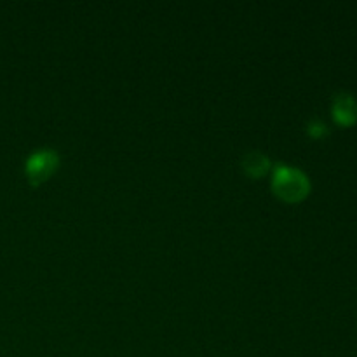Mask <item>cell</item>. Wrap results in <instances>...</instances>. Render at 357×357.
Instances as JSON below:
<instances>
[{
    "mask_svg": "<svg viewBox=\"0 0 357 357\" xmlns=\"http://www.w3.org/2000/svg\"><path fill=\"white\" fill-rule=\"evenodd\" d=\"M272 190L284 202H300L309 195L310 180L298 167L278 164L272 174Z\"/></svg>",
    "mask_w": 357,
    "mask_h": 357,
    "instance_id": "cell-1",
    "label": "cell"
},
{
    "mask_svg": "<svg viewBox=\"0 0 357 357\" xmlns=\"http://www.w3.org/2000/svg\"><path fill=\"white\" fill-rule=\"evenodd\" d=\"M59 157L56 150L40 149L35 150L24 162V173L31 185H42L58 171Z\"/></svg>",
    "mask_w": 357,
    "mask_h": 357,
    "instance_id": "cell-2",
    "label": "cell"
},
{
    "mask_svg": "<svg viewBox=\"0 0 357 357\" xmlns=\"http://www.w3.org/2000/svg\"><path fill=\"white\" fill-rule=\"evenodd\" d=\"M333 119L337 124L349 128V126H354L357 122V101L352 94H338L333 101Z\"/></svg>",
    "mask_w": 357,
    "mask_h": 357,
    "instance_id": "cell-3",
    "label": "cell"
},
{
    "mask_svg": "<svg viewBox=\"0 0 357 357\" xmlns=\"http://www.w3.org/2000/svg\"><path fill=\"white\" fill-rule=\"evenodd\" d=\"M243 169L248 176L257 180V178L265 176L268 173V169H271V160H268V157L265 153L251 152L243 159Z\"/></svg>",
    "mask_w": 357,
    "mask_h": 357,
    "instance_id": "cell-4",
    "label": "cell"
},
{
    "mask_svg": "<svg viewBox=\"0 0 357 357\" xmlns=\"http://www.w3.org/2000/svg\"><path fill=\"white\" fill-rule=\"evenodd\" d=\"M307 131H309V135L312 136V138L319 139L326 135V126H324L321 121H312L309 124V128H307Z\"/></svg>",
    "mask_w": 357,
    "mask_h": 357,
    "instance_id": "cell-5",
    "label": "cell"
}]
</instances>
